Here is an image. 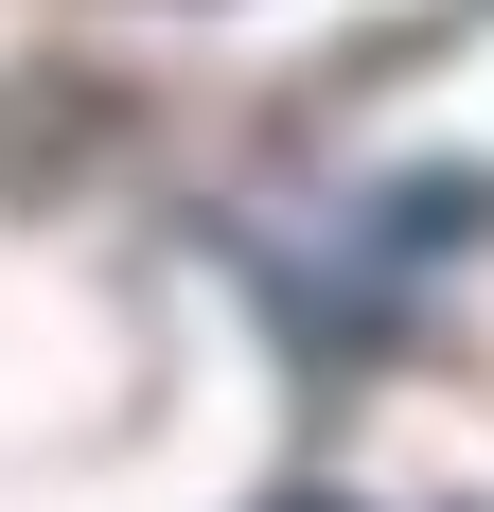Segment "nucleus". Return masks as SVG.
I'll list each match as a JSON object with an SVG mask.
<instances>
[{
  "mask_svg": "<svg viewBox=\"0 0 494 512\" xmlns=\"http://www.w3.org/2000/svg\"><path fill=\"white\" fill-rule=\"evenodd\" d=\"M265 512H353V495H265Z\"/></svg>",
  "mask_w": 494,
  "mask_h": 512,
  "instance_id": "nucleus-1",
  "label": "nucleus"
}]
</instances>
